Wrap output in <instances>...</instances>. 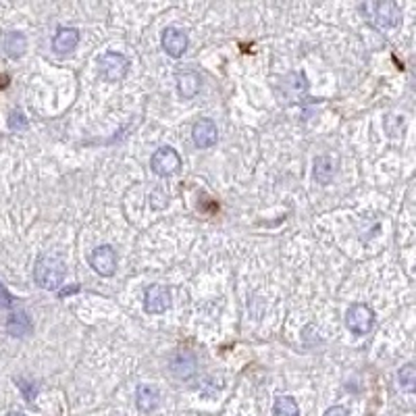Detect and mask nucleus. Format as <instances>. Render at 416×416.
<instances>
[{"mask_svg":"<svg viewBox=\"0 0 416 416\" xmlns=\"http://www.w3.org/2000/svg\"><path fill=\"white\" fill-rule=\"evenodd\" d=\"M64 260L59 254H42L35 260L33 266V279L42 289L57 291L64 281Z\"/></svg>","mask_w":416,"mask_h":416,"instance_id":"nucleus-1","label":"nucleus"},{"mask_svg":"<svg viewBox=\"0 0 416 416\" xmlns=\"http://www.w3.org/2000/svg\"><path fill=\"white\" fill-rule=\"evenodd\" d=\"M98 69L104 81H121L129 71V59L121 52H104L98 59Z\"/></svg>","mask_w":416,"mask_h":416,"instance_id":"nucleus-2","label":"nucleus"},{"mask_svg":"<svg viewBox=\"0 0 416 416\" xmlns=\"http://www.w3.org/2000/svg\"><path fill=\"white\" fill-rule=\"evenodd\" d=\"M369 13H371V21L381 28V30H389V28H395L400 23V6L391 0H383V2H375V4H366L364 6Z\"/></svg>","mask_w":416,"mask_h":416,"instance_id":"nucleus-3","label":"nucleus"},{"mask_svg":"<svg viewBox=\"0 0 416 416\" xmlns=\"http://www.w3.org/2000/svg\"><path fill=\"white\" fill-rule=\"evenodd\" d=\"M375 325V313L366 304H352L346 313V327L354 335H366Z\"/></svg>","mask_w":416,"mask_h":416,"instance_id":"nucleus-4","label":"nucleus"},{"mask_svg":"<svg viewBox=\"0 0 416 416\" xmlns=\"http://www.w3.org/2000/svg\"><path fill=\"white\" fill-rule=\"evenodd\" d=\"M150 169L159 175V177H171L175 173H179L181 169V157L177 154V150H173L171 146H162L159 148L152 159H150Z\"/></svg>","mask_w":416,"mask_h":416,"instance_id":"nucleus-5","label":"nucleus"},{"mask_svg":"<svg viewBox=\"0 0 416 416\" xmlns=\"http://www.w3.org/2000/svg\"><path fill=\"white\" fill-rule=\"evenodd\" d=\"M171 308V291L167 286L154 283L144 291V310L148 315H162Z\"/></svg>","mask_w":416,"mask_h":416,"instance_id":"nucleus-6","label":"nucleus"},{"mask_svg":"<svg viewBox=\"0 0 416 416\" xmlns=\"http://www.w3.org/2000/svg\"><path fill=\"white\" fill-rule=\"evenodd\" d=\"M90 266L102 277H113L117 271V252L113 250V246L102 244L94 248V252L90 254Z\"/></svg>","mask_w":416,"mask_h":416,"instance_id":"nucleus-7","label":"nucleus"},{"mask_svg":"<svg viewBox=\"0 0 416 416\" xmlns=\"http://www.w3.org/2000/svg\"><path fill=\"white\" fill-rule=\"evenodd\" d=\"M160 44H162V50L173 57V59H181L184 52L188 50V33L184 32L181 28H175V26H169L162 38H160Z\"/></svg>","mask_w":416,"mask_h":416,"instance_id":"nucleus-8","label":"nucleus"},{"mask_svg":"<svg viewBox=\"0 0 416 416\" xmlns=\"http://www.w3.org/2000/svg\"><path fill=\"white\" fill-rule=\"evenodd\" d=\"M192 140L193 144L202 150L206 148H213L219 140V129L215 125L213 119H200L196 121L192 128Z\"/></svg>","mask_w":416,"mask_h":416,"instance_id":"nucleus-9","label":"nucleus"},{"mask_svg":"<svg viewBox=\"0 0 416 416\" xmlns=\"http://www.w3.org/2000/svg\"><path fill=\"white\" fill-rule=\"evenodd\" d=\"M0 50L6 59H21L28 50V38L19 32H6L0 40Z\"/></svg>","mask_w":416,"mask_h":416,"instance_id":"nucleus-10","label":"nucleus"},{"mask_svg":"<svg viewBox=\"0 0 416 416\" xmlns=\"http://www.w3.org/2000/svg\"><path fill=\"white\" fill-rule=\"evenodd\" d=\"M79 44V30L75 28H61L52 38V48L57 55H69Z\"/></svg>","mask_w":416,"mask_h":416,"instance_id":"nucleus-11","label":"nucleus"},{"mask_svg":"<svg viewBox=\"0 0 416 416\" xmlns=\"http://www.w3.org/2000/svg\"><path fill=\"white\" fill-rule=\"evenodd\" d=\"M159 389L150 383H140L135 389V404L142 412H152L159 406Z\"/></svg>","mask_w":416,"mask_h":416,"instance_id":"nucleus-12","label":"nucleus"},{"mask_svg":"<svg viewBox=\"0 0 416 416\" xmlns=\"http://www.w3.org/2000/svg\"><path fill=\"white\" fill-rule=\"evenodd\" d=\"M200 75L196 71H179L177 73V90L179 96L186 100H192L200 92Z\"/></svg>","mask_w":416,"mask_h":416,"instance_id":"nucleus-13","label":"nucleus"},{"mask_svg":"<svg viewBox=\"0 0 416 416\" xmlns=\"http://www.w3.org/2000/svg\"><path fill=\"white\" fill-rule=\"evenodd\" d=\"M196 366H198V362H196V358H193L192 352L175 354L173 360H171V371H173L175 377H179V379L192 377L193 373H196Z\"/></svg>","mask_w":416,"mask_h":416,"instance_id":"nucleus-14","label":"nucleus"},{"mask_svg":"<svg viewBox=\"0 0 416 416\" xmlns=\"http://www.w3.org/2000/svg\"><path fill=\"white\" fill-rule=\"evenodd\" d=\"M32 329V320L28 317V313H23V310L13 313V315L9 317V320H6V331H9L13 337H23V335H28Z\"/></svg>","mask_w":416,"mask_h":416,"instance_id":"nucleus-15","label":"nucleus"},{"mask_svg":"<svg viewBox=\"0 0 416 416\" xmlns=\"http://www.w3.org/2000/svg\"><path fill=\"white\" fill-rule=\"evenodd\" d=\"M335 177V160L333 157H317L315 160V179L320 186H329Z\"/></svg>","mask_w":416,"mask_h":416,"instance_id":"nucleus-16","label":"nucleus"},{"mask_svg":"<svg viewBox=\"0 0 416 416\" xmlns=\"http://www.w3.org/2000/svg\"><path fill=\"white\" fill-rule=\"evenodd\" d=\"M273 415L275 416H300L298 402H296L291 395H279V398L275 400Z\"/></svg>","mask_w":416,"mask_h":416,"instance_id":"nucleus-17","label":"nucleus"},{"mask_svg":"<svg viewBox=\"0 0 416 416\" xmlns=\"http://www.w3.org/2000/svg\"><path fill=\"white\" fill-rule=\"evenodd\" d=\"M398 383L400 387L404 389V391H408V393H412L416 389V369L415 364H406V366H402L400 369V373H398Z\"/></svg>","mask_w":416,"mask_h":416,"instance_id":"nucleus-18","label":"nucleus"},{"mask_svg":"<svg viewBox=\"0 0 416 416\" xmlns=\"http://www.w3.org/2000/svg\"><path fill=\"white\" fill-rule=\"evenodd\" d=\"M9 128L13 131H26L28 129V119L21 111H13L9 117Z\"/></svg>","mask_w":416,"mask_h":416,"instance_id":"nucleus-19","label":"nucleus"},{"mask_svg":"<svg viewBox=\"0 0 416 416\" xmlns=\"http://www.w3.org/2000/svg\"><path fill=\"white\" fill-rule=\"evenodd\" d=\"M15 306V298L6 291V288L0 283V308L2 310H9V308H13Z\"/></svg>","mask_w":416,"mask_h":416,"instance_id":"nucleus-20","label":"nucleus"},{"mask_svg":"<svg viewBox=\"0 0 416 416\" xmlns=\"http://www.w3.org/2000/svg\"><path fill=\"white\" fill-rule=\"evenodd\" d=\"M19 387H21V391H23L26 400H28V402H32L33 395H35V387H33V385H28V381H21V379H19Z\"/></svg>","mask_w":416,"mask_h":416,"instance_id":"nucleus-21","label":"nucleus"},{"mask_svg":"<svg viewBox=\"0 0 416 416\" xmlns=\"http://www.w3.org/2000/svg\"><path fill=\"white\" fill-rule=\"evenodd\" d=\"M325 416H348V410H346L344 406H331V408L325 412Z\"/></svg>","mask_w":416,"mask_h":416,"instance_id":"nucleus-22","label":"nucleus"},{"mask_svg":"<svg viewBox=\"0 0 416 416\" xmlns=\"http://www.w3.org/2000/svg\"><path fill=\"white\" fill-rule=\"evenodd\" d=\"M9 416H26V415H23V412H11Z\"/></svg>","mask_w":416,"mask_h":416,"instance_id":"nucleus-23","label":"nucleus"}]
</instances>
